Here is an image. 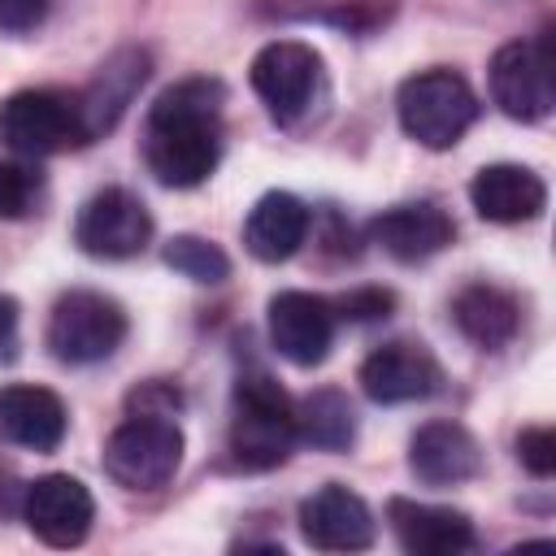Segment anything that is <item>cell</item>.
Masks as SVG:
<instances>
[{"label": "cell", "instance_id": "6da1fadb", "mask_svg": "<svg viewBox=\"0 0 556 556\" xmlns=\"http://www.w3.org/2000/svg\"><path fill=\"white\" fill-rule=\"evenodd\" d=\"M222 104L217 78H187L156 96L143 122V161L161 187H200L222 156Z\"/></svg>", "mask_w": 556, "mask_h": 556}, {"label": "cell", "instance_id": "7a4b0ae2", "mask_svg": "<svg viewBox=\"0 0 556 556\" xmlns=\"http://www.w3.org/2000/svg\"><path fill=\"white\" fill-rule=\"evenodd\" d=\"M295 447V404L269 374H243L230 408V456L243 469H274Z\"/></svg>", "mask_w": 556, "mask_h": 556}, {"label": "cell", "instance_id": "3957f363", "mask_svg": "<svg viewBox=\"0 0 556 556\" xmlns=\"http://www.w3.org/2000/svg\"><path fill=\"white\" fill-rule=\"evenodd\" d=\"M395 113H400V126L408 139H417L430 152H443V148H456L460 135L473 126L478 96L452 70H421L400 83Z\"/></svg>", "mask_w": 556, "mask_h": 556}, {"label": "cell", "instance_id": "277c9868", "mask_svg": "<svg viewBox=\"0 0 556 556\" xmlns=\"http://www.w3.org/2000/svg\"><path fill=\"white\" fill-rule=\"evenodd\" d=\"M182 465V430L161 413H130L104 439V473L126 491H161Z\"/></svg>", "mask_w": 556, "mask_h": 556}, {"label": "cell", "instance_id": "5b68a950", "mask_svg": "<svg viewBox=\"0 0 556 556\" xmlns=\"http://www.w3.org/2000/svg\"><path fill=\"white\" fill-rule=\"evenodd\" d=\"M0 139L17 156H52V152H65V148L87 143L78 96L52 91V87L13 91L0 104Z\"/></svg>", "mask_w": 556, "mask_h": 556}, {"label": "cell", "instance_id": "8992f818", "mask_svg": "<svg viewBox=\"0 0 556 556\" xmlns=\"http://www.w3.org/2000/svg\"><path fill=\"white\" fill-rule=\"evenodd\" d=\"M126 339V313L100 291H65L48 313V348L65 365H96Z\"/></svg>", "mask_w": 556, "mask_h": 556}, {"label": "cell", "instance_id": "52a82bcc", "mask_svg": "<svg viewBox=\"0 0 556 556\" xmlns=\"http://www.w3.org/2000/svg\"><path fill=\"white\" fill-rule=\"evenodd\" d=\"M491 100L513 122H543L556 104L547 39H513L491 56Z\"/></svg>", "mask_w": 556, "mask_h": 556}, {"label": "cell", "instance_id": "ba28073f", "mask_svg": "<svg viewBox=\"0 0 556 556\" xmlns=\"http://www.w3.org/2000/svg\"><path fill=\"white\" fill-rule=\"evenodd\" d=\"M148 239H152V217H148L143 200L130 195L126 187H104L78 208L74 243L87 256L126 261V256H139L148 248Z\"/></svg>", "mask_w": 556, "mask_h": 556}, {"label": "cell", "instance_id": "9c48e42d", "mask_svg": "<svg viewBox=\"0 0 556 556\" xmlns=\"http://www.w3.org/2000/svg\"><path fill=\"white\" fill-rule=\"evenodd\" d=\"M248 78L274 122H295L313 104V91L321 78V56L300 39H274L252 56Z\"/></svg>", "mask_w": 556, "mask_h": 556}, {"label": "cell", "instance_id": "30bf717a", "mask_svg": "<svg viewBox=\"0 0 556 556\" xmlns=\"http://www.w3.org/2000/svg\"><path fill=\"white\" fill-rule=\"evenodd\" d=\"M22 521L48 547H78L96 521V500L78 478L43 473L22 495Z\"/></svg>", "mask_w": 556, "mask_h": 556}, {"label": "cell", "instance_id": "8fae6325", "mask_svg": "<svg viewBox=\"0 0 556 556\" xmlns=\"http://www.w3.org/2000/svg\"><path fill=\"white\" fill-rule=\"evenodd\" d=\"M439 382H443L439 361L430 356L426 343H413V339H391V343L374 348L361 365V391L374 404L426 400L439 391Z\"/></svg>", "mask_w": 556, "mask_h": 556}, {"label": "cell", "instance_id": "7c38bea8", "mask_svg": "<svg viewBox=\"0 0 556 556\" xmlns=\"http://www.w3.org/2000/svg\"><path fill=\"white\" fill-rule=\"evenodd\" d=\"M269 343L291 365H321L334 343V304L308 291H278L269 300Z\"/></svg>", "mask_w": 556, "mask_h": 556}, {"label": "cell", "instance_id": "4fadbf2b", "mask_svg": "<svg viewBox=\"0 0 556 556\" xmlns=\"http://www.w3.org/2000/svg\"><path fill=\"white\" fill-rule=\"evenodd\" d=\"M300 534L317 552H361L374 543V513L356 491L326 482L300 504Z\"/></svg>", "mask_w": 556, "mask_h": 556}, {"label": "cell", "instance_id": "5bb4252c", "mask_svg": "<svg viewBox=\"0 0 556 556\" xmlns=\"http://www.w3.org/2000/svg\"><path fill=\"white\" fill-rule=\"evenodd\" d=\"M387 521L400 547L413 556H460V552H473L478 543L473 521L460 508H443V504H417L395 495L387 504Z\"/></svg>", "mask_w": 556, "mask_h": 556}, {"label": "cell", "instance_id": "9a60e30c", "mask_svg": "<svg viewBox=\"0 0 556 556\" xmlns=\"http://www.w3.org/2000/svg\"><path fill=\"white\" fill-rule=\"evenodd\" d=\"M408 469L426 486H460L478 478L482 447L460 421H426L408 443Z\"/></svg>", "mask_w": 556, "mask_h": 556}, {"label": "cell", "instance_id": "2e32d148", "mask_svg": "<svg viewBox=\"0 0 556 556\" xmlns=\"http://www.w3.org/2000/svg\"><path fill=\"white\" fill-rule=\"evenodd\" d=\"M369 239L387 256H395L404 265H417V261L443 252L456 239V226H452V217L439 204L417 200V204H395L382 217H374L369 222Z\"/></svg>", "mask_w": 556, "mask_h": 556}, {"label": "cell", "instance_id": "e0dca14e", "mask_svg": "<svg viewBox=\"0 0 556 556\" xmlns=\"http://www.w3.org/2000/svg\"><path fill=\"white\" fill-rule=\"evenodd\" d=\"M469 200L478 208L482 222H500V226H517V222H534L547 204V187L530 165H482L469 182Z\"/></svg>", "mask_w": 556, "mask_h": 556}, {"label": "cell", "instance_id": "ac0fdd59", "mask_svg": "<svg viewBox=\"0 0 556 556\" xmlns=\"http://www.w3.org/2000/svg\"><path fill=\"white\" fill-rule=\"evenodd\" d=\"M143 78H148V52L143 48H122L96 70V78L78 91V113H83L87 143L117 126V117L126 113V104L135 100Z\"/></svg>", "mask_w": 556, "mask_h": 556}, {"label": "cell", "instance_id": "d6986e66", "mask_svg": "<svg viewBox=\"0 0 556 556\" xmlns=\"http://www.w3.org/2000/svg\"><path fill=\"white\" fill-rule=\"evenodd\" d=\"M0 434L30 452H56L65 439V404L48 387L13 382L0 391Z\"/></svg>", "mask_w": 556, "mask_h": 556}, {"label": "cell", "instance_id": "ffe728a7", "mask_svg": "<svg viewBox=\"0 0 556 556\" xmlns=\"http://www.w3.org/2000/svg\"><path fill=\"white\" fill-rule=\"evenodd\" d=\"M308 235V208L304 200H295L291 191H269L252 204L248 222H243V248L265 261V265H278V261H291L300 252Z\"/></svg>", "mask_w": 556, "mask_h": 556}, {"label": "cell", "instance_id": "44dd1931", "mask_svg": "<svg viewBox=\"0 0 556 556\" xmlns=\"http://www.w3.org/2000/svg\"><path fill=\"white\" fill-rule=\"evenodd\" d=\"M452 321H456V330H460L473 348L495 352V348H504V343L517 334V326H521V304H517L513 291H504V287H495V282H469V287H460L456 300H452Z\"/></svg>", "mask_w": 556, "mask_h": 556}, {"label": "cell", "instance_id": "7402d4cb", "mask_svg": "<svg viewBox=\"0 0 556 556\" xmlns=\"http://www.w3.org/2000/svg\"><path fill=\"white\" fill-rule=\"evenodd\" d=\"M295 439H304L317 452H343L356 439V413L348 404L343 391L321 387L313 395H304V404L295 408Z\"/></svg>", "mask_w": 556, "mask_h": 556}, {"label": "cell", "instance_id": "603a6c76", "mask_svg": "<svg viewBox=\"0 0 556 556\" xmlns=\"http://www.w3.org/2000/svg\"><path fill=\"white\" fill-rule=\"evenodd\" d=\"M165 265L178 269L182 278L208 282V287L230 274V256H226L217 243L200 239V235H174V239L165 243Z\"/></svg>", "mask_w": 556, "mask_h": 556}, {"label": "cell", "instance_id": "cb8c5ba5", "mask_svg": "<svg viewBox=\"0 0 556 556\" xmlns=\"http://www.w3.org/2000/svg\"><path fill=\"white\" fill-rule=\"evenodd\" d=\"M35 195H39V174H30L26 165H0V213L4 217L30 213Z\"/></svg>", "mask_w": 556, "mask_h": 556}, {"label": "cell", "instance_id": "d4e9b609", "mask_svg": "<svg viewBox=\"0 0 556 556\" xmlns=\"http://www.w3.org/2000/svg\"><path fill=\"white\" fill-rule=\"evenodd\" d=\"M517 460L534 473V478H552L556 473V434L547 426H530L517 434Z\"/></svg>", "mask_w": 556, "mask_h": 556}, {"label": "cell", "instance_id": "484cf974", "mask_svg": "<svg viewBox=\"0 0 556 556\" xmlns=\"http://www.w3.org/2000/svg\"><path fill=\"white\" fill-rule=\"evenodd\" d=\"M52 0H0V30L4 35H26L48 17Z\"/></svg>", "mask_w": 556, "mask_h": 556}, {"label": "cell", "instance_id": "4316f807", "mask_svg": "<svg viewBox=\"0 0 556 556\" xmlns=\"http://www.w3.org/2000/svg\"><path fill=\"white\" fill-rule=\"evenodd\" d=\"M391 304H395L391 291H352L339 308H343V317H352V321H374V317H387Z\"/></svg>", "mask_w": 556, "mask_h": 556}, {"label": "cell", "instance_id": "83f0119b", "mask_svg": "<svg viewBox=\"0 0 556 556\" xmlns=\"http://www.w3.org/2000/svg\"><path fill=\"white\" fill-rule=\"evenodd\" d=\"M17 356V300L0 291V365Z\"/></svg>", "mask_w": 556, "mask_h": 556}]
</instances>
